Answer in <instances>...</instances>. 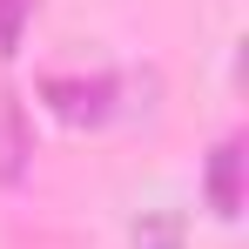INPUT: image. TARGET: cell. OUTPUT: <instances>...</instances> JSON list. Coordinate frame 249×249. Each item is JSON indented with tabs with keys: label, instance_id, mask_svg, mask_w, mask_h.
<instances>
[{
	"label": "cell",
	"instance_id": "6da1fadb",
	"mask_svg": "<svg viewBox=\"0 0 249 249\" xmlns=\"http://www.w3.org/2000/svg\"><path fill=\"white\" fill-rule=\"evenodd\" d=\"M115 94H122L115 74H47L41 81V101L68 128H101L108 115H115Z\"/></svg>",
	"mask_w": 249,
	"mask_h": 249
},
{
	"label": "cell",
	"instance_id": "7a4b0ae2",
	"mask_svg": "<svg viewBox=\"0 0 249 249\" xmlns=\"http://www.w3.org/2000/svg\"><path fill=\"white\" fill-rule=\"evenodd\" d=\"M202 202L215 209L222 222H236V215H243V135H222V142H215L209 175H202Z\"/></svg>",
	"mask_w": 249,
	"mask_h": 249
},
{
	"label": "cell",
	"instance_id": "3957f363",
	"mask_svg": "<svg viewBox=\"0 0 249 249\" xmlns=\"http://www.w3.org/2000/svg\"><path fill=\"white\" fill-rule=\"evenodd\" d=\"M27 155H34L27 115H20L14 101H0V182H20V175H27Z\"/></svg>",
	"mask_w": 249,
	"mask_h": 249
},
{
	"label": "cell",
	"instance_id": "277c9868",
	"mask_svg": "<svg viewBox=\"0 0 249 249\" xmlns=\"http://www.w3.org/2000/svg\"><path fill=\"white\" fill-rule=\"evenodd\" d=\"M135 249H182V215H175V209L142 215V222H135Z\"/></svg>",
	"mask_w": 249,
	"mask_h": 249
},
{
	"label": "cell",
	"instance_id": "5b68a950",
	"mask_svg": "<svg viewBox=\"0 0 249 249\" xmlns=\"http://www.w3.org/2000/svg\"><path fill=\"white\" fill-rule=\"evenodd\" d=\"M34 7L41 0H0V54H20L27 27H34Z\"/></svg>",
	"mask_w": 249,
	"mask_h": 249
}]
</instances>
